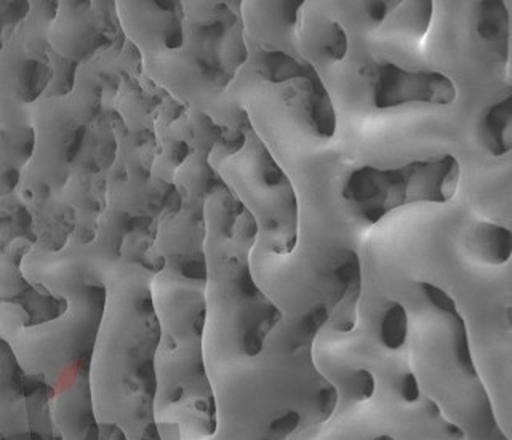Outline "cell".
<instances>
[{
	"mask_svg": "<svg viewBox=\"0 0 512 440\" xmlns=\"http://www.w3.org/2000/svg\"><path fill=\"white\" fill-rule=\"evenodd\" d=\"M469 248L474 256L487 264L501 266L511 260L512 234L508 228L496 223H479L471 237Z\"/></svg>",
	"mask_w": 512,
	"mask_h": 440,
	"instance_id": "cell-5",
	"label": "cell"
},
{
	"mask_svg": "<svg viewBox=\"0 0 512 440\" xmlns=\"http://www.w3.org/2000/svg\"><path fill=\"white\" fill-rule=\"evenodd\" d=\"M408 336V314L400 303H391L384 312L381 322V340L384 346L396 351L407 343Z\"/></svg>",
	"mask_w": 512,
	"mask_h": 440,
	"instance_id": "cell-8",
	"label": "cell"
},
{
	"mask_svg": "<svg viewBox=\"0 0 512 440\" xmlns=\"http://www.w3.org/2000/svg\"><path fill=\"white\" fill-rule=\"evenodd\" d=\"M460 181V162L445 154L402 167L357 168L344 183L343 197L368 224H376L405 205L447 204L456 196Z\"/></svg>",
	"mask_w": 512,
	"mask_h": 440,
	"instance_id": "cell-2",
	"label": "cell"
},
{
	"mask_svg": "<svg viewBox=\"0 0 512 440\" xmlns=\"http://www.w3.org/2000/svg\"><path fill=\"white\" fill-rule=\"evenodd\" d=\"M402 2H389V0H375V2H365V12L368 20L376 26H380L388 20L392 12H396Z\"/></svg>",
	"mask_w": 512,
	"mask_h": 440,
	"instance_id": "cell-10",
	"label": "cell"
},
{
	"mask_svg": "<svg viewBox=\"0 0 512 440\" xmlns=\"http://www.w3.org/2000/svg\"><path fill=\"white\" fill-rule=\"evenodd\" d=\"M485 148L493 157H503L512 149V96L487 109L480 124Z\"/></svg>",
	"mask_w": 512,
	"mask_h": 440,
	"instance_id": "cell-6",
	"label": "cell"
},
{
	"mask_svg": "<svg viewBox=\"0 0 512 440\" xmlns=\"http://www.w3.org/2000/svg\"><path fill=\"white\" fill-rule=\"evenodd\" d=\"M434 4L432 2H410L405 7L404 18H408L405 28L413 36L423 37L431 26Z\"/></svg>",
	"mask_w": 512,
	"mask_h": 440,
	"instance_id": "cell-9",
	"label": "cell"
},
{
	"mask_svg": "<svg viewBox=\"0 0 512 440\" xmlns=\"http://www.w3.org/2000/svg\"><path fill=\"white\" fill-rule=\"evenodd\" d=\"M306 36H309V42L312 40L317 52L325 60L341 61L348 53V34L338 21L328 20L314 24L312 34L306 32Z\"/></svg>",
	"mask_w": 512,
	"mask_h": 440,
	"instance_id": "cell-7",
	"label": "cell"
},
{
	"mask_svg": "<svg viewBox=\"0 0 512 440\" xmlns=\"http://www.w3.org/2000/svg\"><path fill=\"white\" fill-rule=\"evenodd\" d=\"M88 276L104 288V308L93 344L88 389L100 424H120L138 440L154 423L160 324L148 268L98 240L80 244Z\"/></svg>",
	"mask_w": 512,
	"mask_h": 440,
	"instance_id": "cell-1",
	"label": "cell"
},
{
	"mask_svg": "<svg viewBox=\"0 0 512 440\" xmlns=\"http://www.w3.org/2000/svg\"><path fill=\"white\" fill-rule=\"evenodd\" d=\"M372 95L375 108L386 111L413 103L450 106L458 90L442 72L412 71L394 63H381L376 68Z\"/></svg>",
	"mask_w": 512,
	"mask_h": 440,
	"instance_id": "cell-3",
	"label": "cell"
},
{
	"mask_svg": "<svg viewBox=\"0 0 512 440\" xmlns=\"http://www.w3.org/2000/svg\"><path fill=\"white\" fill-rule=\"evenodd\" d=\"M476 31L480 39L490 45L504 61L509 60L511 20L504 2L487 0L477 4Z\"/></svg>",
	"mask_w": 512,
	"mask_h": 440,
	"instance_id": "cell-4",
	"label": "cell"
}]
</instances>
